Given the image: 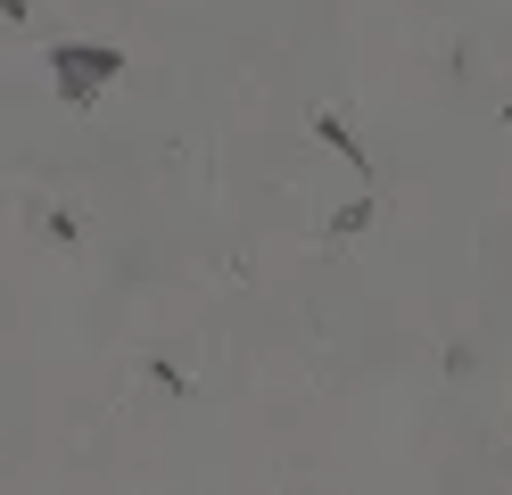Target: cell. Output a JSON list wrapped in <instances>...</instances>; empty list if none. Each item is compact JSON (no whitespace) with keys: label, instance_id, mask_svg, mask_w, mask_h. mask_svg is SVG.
Returning <instances> with one entry per match:
<instances>
[{"label":"cell","instance_id":"1","mask_svg":"<svg viewBox=\"0 0 512 495\" xmlns=\"http://www.w3.org/2000/svg\"><path fill=\"white\" fill-rule=\"evenodd\" d=\"M108 75H116V50H58V91L67 99H91Z\"/></svg>","mask_w":512,"mask_h":495}]
</instances>
